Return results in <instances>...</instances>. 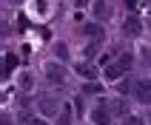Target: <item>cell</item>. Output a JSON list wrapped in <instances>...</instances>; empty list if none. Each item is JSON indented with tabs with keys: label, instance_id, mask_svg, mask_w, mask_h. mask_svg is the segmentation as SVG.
Instances as JSON below:
<instances>
[{
	"label": "cell",
	"instance_id": "obj_18",
	"mask_svg": "<svg viewBox=\"0 0 151 125\" xmlns=\"http://www.w3.org/2000/svg\"><path fill=\"white\" fill-rule=\"evenodd\" d=\"M32 125H46V122H43V119H34V122Z\"/></svg>",
	"mask_w": 151,
	"mask_h": 125
},
{
	"label": "cell",
	"instance_id": "obj_4",
	"mask_svg": "<svg viewBox=\"0 0 151 125\" xmlns=\"http://www.w3.org/2000/svg\"><path fill=\"white\" fill-rule=\"evenodd\" d=\"M140 31H143V23H140L137 17H128V20H126V34H128V37H137Z\"/></svg>",
	"mask_w": 151,
	"mask_h": 125
},
{
	"label": "cell",
	"instance_id": "obj_14",
	"mask_svg": "<svg viewBox=\"0 0 151 125\" xmlns=\"http://www.w3.org/2000/svg\"><path fill=\"white\" fill-rule=\"evenodd\" d=\"M20 88H26V91L32 88V74H23V77H20Z\"/></svg>",
	"mask_w": 151,
	"mask_h": 125
},
{
	"label": "cell",
	"instance_id": "obj_13",
	"mask_svg": "<svg viewBox=\"0 0 151 125\" xmlns=\"http://www.w3.org/2000/svg\"><path fill=\"white\" fill-rule=\"evenodd\" d=\"M83 94H100V85H97V83H88V85H83Z\"/></svg>",
	"mask_w": 151,
	"mask_h": 125
},
{
	"label": "cell",
	"instance_id": "obj_8",
	"mask_svg": "<svg viewBox=\"0 0 151 125\" xmlns=\"http://www.w3.org/2000/svg\"><path fill=\"white\" fill-rule=\"evenodd\" d=\"M17 66V57H14V54H6V66H3V77H9V74H12V68H14Z\"/></svg>",
	"mask_w": 151,
	"mask_h": 125
},
{
	"label": "cell",
	"instance_id": "obj_10",
	"mask_svg": "<svg viewBox=\"0 0 151 125\" xmlns=\"http://www.w3.org/2000/svg\"><path fill=\"white\" fill-rule=\"evenodd\" d=\"M34 11L37 14H49V3L46 0H34Z\"/></svg>",
	"mask_w": 151,
	"mask_h": 125
},
{
	"label": "cell",
	"instance_id": "obj_16",
	"mask_svg": "<svg viewBox=\"0 0 151 125\" xmlns=\"http://www.w3.org/2000/svg\"><path fill=\"white\" fill-rule=\"evenodd\" d=\"M74 6L77 9H86V6H88V0H74Z\"/></svg>",
	"mask_w": 151,
	"mask_h": 125
},
{
	"label": "cell",
	"instance_id": "obj_9",
	"mask_svg": "<svg viewBox=\"0 0 151 125\" xmlns=\"http://www.w3.org/2000/svg\"><path fill=\"white\" fill-rule=\"evenodd\" d=\"M40 108L46 111V114H54V111H57V105H54V100H51V97H43V102H40Z\"/></svg>",
	"mask_w": 151,
	"mask_h": 125
},
{
	"label": "cell",
	"instance_id": "obj_7",
	"mask_svg": "<svg viewBox=\"0 0 151 125\" xmlns=\"http://www.w3.org/2000/svg\"><path fill=\"white\" fill-rule=\"evenodd\" d=\"M57 122L60 125H71V108H68V105H63V108L57 111Z\"/></svg>",
	"mask_w": 151,
	"mask_h": 125
},
{
	"label": "cell",
	"instance_id": "obj_1",
	"mask_svg": "<svg viewBox=\"0 0 151 125\" xmlns=\"http://www.w3.org/2000/svg\"><path fill=\"white\" fill-rule=\"evenodd\" d=\"M131 63H134L131 54H120L114 63H106V80H120V77L131 68Z\"/></svg>",
	"mask_w": 151,
	"mask_h": 125
},
{
	"label": "cell",
	"instance_id": "obj_5",
	"mask_svg": "<svg viewBox=\"0 0 151 125\" xmlns=\"http://www.w3.org/2000/svg\"><path fill=\"white\" fill-rule=\"evenodd\" d=\"M94 122H97V125H109L111 122V111L109 108H97V111H94Z\"/></svg>",
	"mask_w": 151,
	"mask_h": 125
},
{
	"label": "cell",
	"instance_id": "obj_3",
	"mask_svg": "<svg viewBox=\"0 0 151 125\" xmlns=\"http://www.w3.org/2000/svg\"><path fill=\"white\" fill-rule=\"evenodd\" d=\"M109 14H111L109 3H106V0H94V17H97V20H109Z\"/></svg>",
	"mask_w": 151,
	"mask_h": 125
},
{
	"label": "cell",
	"instance_id": "obj_6",
	"mask_svg": "<svg viewBox=\"0 0 151 125\" xmlns=\"http://www.w3.org/2000/svg\"><path fill=\"white\" fill-rule=\"evenodd\" d=\"M46 74H49V80H51V83H63V71H60L54 63H51V66H46Z\"/></svg>",
	"mask_w": 151,
	"mask_h": 125
},
{
	"label": "cell",
	"instance_id": "obj_11",
	"mask_svg": "<svg viewBox=\"0 0 151 125\" xmlns=\"http://www.w3.org/2000/svg\"><path fill=\"white\" fill-rule=\"evenodd\" d=\"M77 74H80V77H88V80H91V77H94V68H91V66H77Z\"/></svg>",
	"mask_w": 151,
	"mask_h": 125
},
{
	"label": "cell",
	"instance_id": "obj_2",
	"mask_svg": "<svg viewBox=\"0 0 151 125\" xmlns=\"http://www.w3.org/2000/svg\"><path fill=\"white\" fill-rule=\"evenodd\" d=\"M131 94H134L140 102H151V80H137Z\"/></svg>",
	"mask_w": 151,
	"mask_h": 125
},
{
	"label": "cell",
	"instance_id": "obj_12",
	"mask_svg": "<svg viewBox=\"0 0 151 125\" xmlns=\"http://www.w3.org/2000/svg\"><path fill=\"white\" fill-rule=\"evenodd\" d=\"M83 31L88 34V37H100V29H97V26H94V23H88V26H83Z\"/></svg>",
	"mask_w": 151,
	"mask_h": 125
},
{
	"label": "cell",
	"instance_id": "obj_17",
	"mask_svg": "<svg viewBox=\"0 0 151 125\" xmlns=\"http://www.w3.org/2000/svg\"><path fill=\"white\" fill-rule=\"evenodd\" d=\"M126 6H128V9H134V6H137V0H126Z\"/></svg>",
	"mask_w": 151,
	"mask_h": 125
},
{
	"label": "cell",
	"instance_id": "obj_15",
	"mask_svg": "<svg viewBox=\"0 0 151 125\" xmlns=\"http://www.w3.org/2000/svg\"><path fill=\"white\" fill-rule=\"evenodd\" d=\"M123 125H143V119H140V117H126Z\"/></svg>",
	"mask_w": 151,
	"mask_h": 125
}]
</instances>
